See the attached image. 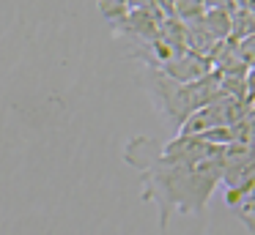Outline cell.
I'll list each match as a JSON object with an SVG mask.
<instances>
[{
  "label": "cell",
  "mask_w": 255,
  "mask_h": 235,
  "mask_svg": "<svg viewBox=\"0 0 255 235\" xmlns=\"http://www.w3.org/2000/svg\"><path fill=\"white\" fill-rule=\"evenodd\" d=\"M236 49H239V58H242V63L247 66V69H253L255 66V33L247 38H242V41H236Z\"/></svg>",
  "instance_id": "cell-6"
},
{
  "label": "cell",
  "mask_w": 255,
  "mask_h": 235,
  "mask_svg": "<svg viewBox=\"0 0 255 235\" xmlns=\"http://www.w3.org/2000/svg\"><path fill=\"white\" fill-rule=\"evenodd\" d=\"M231 16L228 11L222 8H206L203 11V19H206V27H209V33L214 36V41H225V38H231Z\"/></svg>",
  "instance_id": "cell-5"
},
{
  "label": "cell",
  "mask_w": 255,
  "mask_h": 235,
  "mask_svg": "<svg viewBox=\"0 0 255 235\" xmlns=\"http://www.w3.org/2000/svg\"><path fill=\"white\" fill-rule=\"evenodd\" d=\"M247 101L255 107V66L247 69Z\"/></svg>",
  "instance_id": "cell-7"
},
{
  "label": "cell",
  "mask_w": 255,
  "mask_h": 235,
  "mask_svg": "<svg viewBox=\"0 0 255 235\" xmlns=\"http://www.w3.org/2000/svg\"><path fill=\"white\" fill-rule=\"evenodd\" d=\"M222 151L200 137H173L143 167V200L159 211L165 230L173 213H203L214 189L222 183Z\"/></svg>",
  "instance_id": "cell-1"
},
{
  "label": "cell",
  "mask_w": 255,
  "mask_h": 235,
  "mask_svg": "<svg viewBox=\"0 0 255 235\" xmlns=\"http://www.w3.org/2000/svg\"><path fill=\"white\" fill-rule=\"evenodd\" d=\"M162 74L170 77L173 82H181V85H187V82H198L203 79L206 74H211V60L206 58V55H198L192 52V49H184L181 55H176L173 60H167L165 66H162Z\"/></svg>",
  "instance_id": "cell-4"
},
{
  "label": "cell",
  "mask_w": 255,
  "mask_h": 235,
  "mask_svg": "<svg viewBox=\"0 0 255 235\" xmlns=\"http://www.w3.org/2000/svg\"><path fill=\"white\" fill-rule=\"evenodd\" d=\"M250 109H253V104H247V101H239V98H233V96H220L211 104L200 107L198 112L189 115V118L184 120L178 134L181 137H200V134H206V131L231 129V126H236Z\"/></svg>",
  "instance_id": "cell-3"
},
{
  "label": "cell",
  "mask_w": 255,
  "mask_h": 235,
  "mask_svg": "<svg viewBox=\"0 0 255 235\" xmlns=\"http://www.w3.org/2000/svg\"><path fill=\"white\" fill-rule=\"evenodd\" d=\"M145 87H148V96L154 101V109L159 112L162 123L170 129L173 137L181 131L184 120L192 112L211 104L214 98L225 96L220 87V74L217 71L206 74L198 82L181 85V82H173L170 77H165L159 69H145Z\"/></svg>",
  "instance_id": "cell-2"
}]
</instances>
